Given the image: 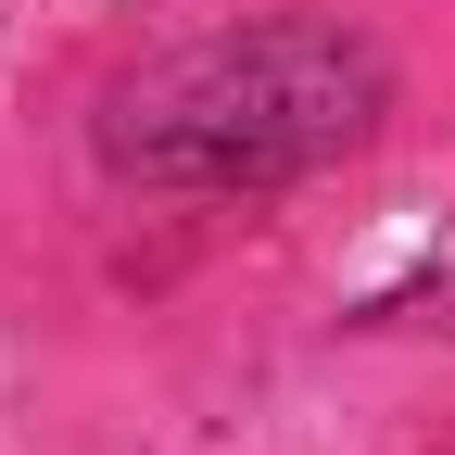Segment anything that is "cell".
Returning <instances> with one entry per match:
<instances>
[{
    "label": "cell",
    "instance_id": "obj_1",
    "mask_svg": "<svg viewBox=\"0 0 455 455\" xmlns=\"http://www.w3.org/2000/svg\"><path fill=\"white\" fill-rule=\"evenodd\" d=\"M392 114L379 38L341 13H241L152 51L101 89V164L140 190H291L316 164L367 152Z\"/></svg>",
    "mask_w": 455,
    "mask_h": 455
}]
</instances>
